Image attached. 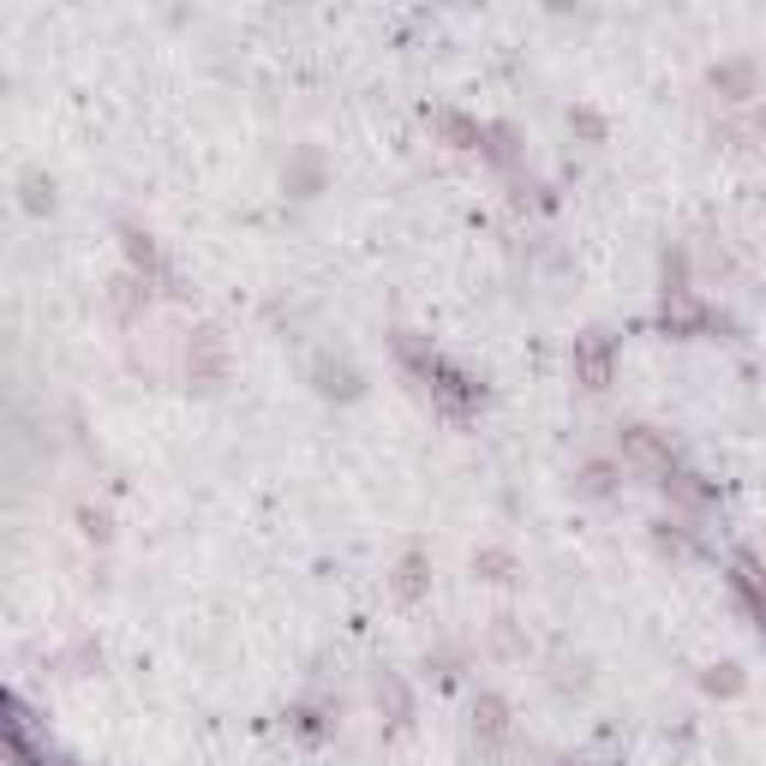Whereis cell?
I'll use <instances>...</instances> for the list:
<instances>
[{"mask_svg":"<svg viewBox=\"0 0 766 766\" xmlns=\"http://www.w3.org/2000/svg\"><path fill=\"white\" fill-rule=\"evenodd\" d=\"M426 390H431V402L444 407V414H456V419H468L473 407L485 402V383H479L473 372H461V365H449V360H437V365H431Z\"/></svg>","mask_w":766,"mask_h":766,"instance_id":"6da1fadb","label":"cell"},{"mask_svg":"<svg viewBox=\"0 0 766 766\" xmlns=\"http://www.w3.org/2000/svg\"><path fill=\"white\" fill-rule=\"evenodd\" d=\"M617 461L623 468H641V473H653V479H665L670 468H677V456H670V444L653 426H623L617 431Z\"/></svg>","mask_w":766,"mask_h":766,"instance_id":"7a4b0ae2","label":"cell"},{"mask_svg":"<svg viewBox=\"0 0 766 766\" xmlns=\"http://www.w3.org/2000/svg\"><path fill=\"white\" fill-rule=\"evenodd\" d=\"M120 245H127V264H132V276H144L150 287H174V270H168V258H162V245L144 234V228H132V222H120Z\"/></svg>","mask_w":766,"mask_h":766,"instance_id":"3957f363","label":"cell"},{"mask_svg":"<svg viewBox=\"0 0 766 766\" xmlns=\"http://www.w3.org/2000/svg\"><path fill=\"white\" fill-rule=\"evenodd\" d=\"M222 377H228L222 336H216V330H198V336L186 341V383H198V390H216Z\"/></svg>","mask_w":766,"mask_h":766,"instance_id":"277c9868","label":"cell"},{"mask_svg":"<svg viewBox=\"0 0 766 766\" xmlns=\"http://www.w3.org/2000/svg\"><path fill=\"white\" fill-rule=\"evenodd\" d=\"M707 90H713L719 102H755L760 96V66L743 61V54H736V61H719L713 73H707Z\"/></svg>","mask_w":766,"mask_h":766,"instance_id":"5b68a950","label":"cell"},{"mask_svg":"<svg viewBox=\"0 0 766 766\" xmlns=\"http://www.w3.org/2000/svg\"><path fill=\"white\" fill-rule=\"evenodd\" d=\"M611 365H617V348H611L605 330H593V336L574 341V377H581L587 390H605V383H611Z\"/></svg>","mask_w":766,"mask_h":766,"instance_id":"8992f818","label":"cell"},{"mask_svg":"<svg viewBox=\"0 0 766 766\" xmlns=\"http://www.w3.org/2000/svg\"><path fill=\"white\" fill-rule=\"evenodd\" d=\"M311 383H318V395H330V402H353V395L365 390L360 365L341 360V353H318V365H311Z\"/></svg>","mask_w":766,"mask_h":766,"instance_id":"52a82bcc","label":"cell"},{"mask_svg":"<svg viewBox=\"0 0 766 766\" xmlns=\"http://www.w3.org/2000/svg\"><path fill=\"white\" fill-rule=\"evenodd\" d=\"M330 186V168H324L318 150H294L282 168V192H294V198H318V192Z\"/></svg>","mask_w":766,"mask_h":766,"instance_id":"ba28073f","label":"cell"},{"mask_svg":"<svg viewBox=\"0 0 766 766\" xmlns=\"http://www.w3.org/2000/svg\"><path fill=\"white\" fill-rule=\"evenodd\" d=\"M510 701L503 694H479L473 701V736H479V748H503L510 743Z\"/></svg>","mask_w":766,"mask_h":766,"instance_id":"9c48e42d","label":"cell"},{"mask_svg":"<svg viewBox=\"0 0 766 766\" xmlns=\"http://www.w3.org/2000/svg\"><path fill=\"white\" fill-rule=\"evenodd\" d=\"M372 701H377V713L390 719V724L414 719V694H407V682L395 677V670H377V677H372Z\"/></svg>","mask_w":766,"mask_h":766,"instance_id":"30bf717a","label":"cell"},{"mask_svg":"<svg viewBox=\"0 0 766 766\" xmlns=\"http://www.w3.org/2000/svg\"><path fill=\"white\" fill-rule=\"evenodd\" d=\"M623 461H605V456H593V461H581V468H574V491H581V497H611V491L623 485Z\"/></svg>","mask_w":766,"mask_h":766,"instance_id":"8fae6325","label":"cell"},{"mask_svg":"<svg viewBox=\"0 0 766 766\" xmlns=\"http://www.w3.org/2000/svg\"><path fill=\"white\" fill-rule=\"evenodd\" d=\"M479 156L497 162V168H522V139H515V127L485 120V132H479Z\"/></svg>","mask_w":766,"mask_h":766,"instance_id":"7c38bea8","label":"cell"},{"mask_svg":"<svg viewBox=\"0 0 766 766\" xmlns=\"http://www.w3.org/2000/svg\"><path fill=\"white\" fill-rule=\"evenodd\" d=\"M108 306H114L127 324H139L144 311H150V282L144 276H120L114 287H108Z\"/></svg>","mask_w":766,"mask_h":766,"instance_id":"4fadbf2b","label":"cell"},{"mask_svg":"<svg viewBox=\"0 0 766 766\" xmlns=\"http://www.w3.org/2000/svg\"><path fill=\"white\" fill-rule=\"evenodd\" d=\"M426 587H431V557H426V551H407L402 569H395V593H402V599H419Z\"/></svg>","mask_w":766,"mask_h":766,"instance_id":"5bb4252c","label":"cell"},{"mask_svg":"<svg viewBox=\"0 0 766 766\" xmlns=\"http://www.w3.org/2000/svg\"><path fill=\"white\" fill-rule=\"evenodd\" d=\"M473 574L479 581H515V557L510 551H497V545H485V551H473Z\"/></svg>","mask_w":766,"mask_h":766,"instance_id":"9a60e30c","label":"cell"},{"mask_svg":"<svg viewBox=\"0 0 766 766\" xmlns=\"http://www.w3.org/2000/svg\"><path fill=\"white\" fill-rule=\"evenodd\" d=\"M330 713H336V707H294V731L299 736H330L336 731Z\"/></svg>","mask_w":766,"mask_h":766,"instance_id":"2e32d148","label":"cell"},{"mask_svg":"<svg viewBox=\"0 0 766 766\" xmlns=\"http://www.w3.org/2000/svg\"><path fill=\"white\" fill-rule=\"evenodd\" d=\"M701 689L707 694H743V665H713L701 677Z\"/></svg>","mask_w":766,"mask_h":766,"instance_id":"e0dca14e","label":"cell"},{"mask_svg":"<svg viewBox=\"0 0 766 766\" xmlns=\"http://www.w3.org/2000/svg\"><path fill=\"white\" fill-rule=\"evenodd\" d=\"M24 210H36V216H48V210H54V186H48L36 168L24 174Z\"/></svg>","mask_w":766,"mask_h":766,"instance_id":"ac0fdd59","label":"cell"},{"mask_svg":"<svg viewBox=\"0 0 766 766\" xmlns=\"http://www.w3.org/2000/svg\"><path fill=\"white\" fill-rule=\"evenodd\" d=\"M569 132H581L587 144H605V120L593 108H569Z\"/></svg>","mask_w":766,"mask_h":766,"instance_id":"d6986e66","label":"cell"},{"mask_svg":"<svg viewBox=\"0 0 766 766\" xmlns=\"http://www.w3.org/2000/svg\"><path fill=\"white\" fill-rule=\"evenodd\" d=\"M78 527H85V539H114V522H108V510H90V503H85V510H78Z\"/></svg>","mask_w":766,"mask_h":766,"instance_id":"ffe728a7","label":"cell"},{"mask_svg":"<svg viewBox=\"0 0 766 766\" xmlns=\"http://www.w3.org/2000/svg\"><path fill=\"white\" fill-rule=\"evenodd\" d=\"M563 766H574V760H563Z\"/></svg>","mask_w":766,"mask_h":766,"instance_id":"44dd1931","label":"cell"}]
</instances>
